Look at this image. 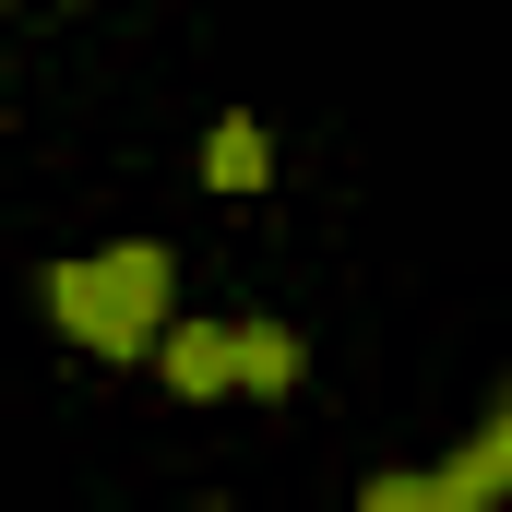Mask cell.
<instances>
[{
    "label": "cell",
    "mask_w": 512,
    "mask_h": 512,
    "mask_svg": "<svg viewBox=\"0 0 512 512\" xmlns=\"http://www.w3.org/2000/svg\"><path fill=\"white\" fill-rule=\"evenodd\" d=\"M108 358H143L155 322H167V251H108Z\"/></svg>",
    "instance_id": "6da1fadb"
},
{
    "label": "cell",
    "mask_w": 512,
    "mask_h": 512,
    "mask_svg": "<svg viewBox=\"0 0 512 512\" xmlns=\"http://www.w3.org/2000/svg\"><path fill=\"white\" fill-rule=\"evenodd\" d=\"M155 370L179 393H227L239 382V334H227V322H167V334H155Z\"/></svg>",
    "instance_id": "7a4b0ae2"
},
{
    "label": "cell",
    "mask_w": 512,
    "mask_h": 512,
    "mask_svg": "<svg viewBox=\"0 0 512 512\" xmlns=\"http://www.w3.org/2000/svg\"><path fill=\"white\" fill-rule=\"evenodd\" d=\"M48 310H60L72 346H108V274H96V262H60V274H48Z\"/></svg>",
    "instance_id": "3957f363"
},
{
    "label": "cell",
    "mask_w": 512,
    "mask_h": 512,
    "mask_svg": "<svg viewBox=\"0 0 512 512\" xmlns=\"http://www.w3.org/2000/svg\"><path fill=\"white\" fill-rule=\"evenodd\" d=\"M203 179H215V191H262V179H274L262 131H251V120H215V143H203Z\"/></svg>",
    "instance_id": "277c9868"
},
{
    "label": "cell",
    "mask_w": 512,
    "mask_h": 512,
    "mask_svg": "<svg viewBox=\"0 0 512 512\" xmlns=\"http://www.w3.org/2000/svg\"><path fill=\"white\" fill-rule=\"evenodd\" d=\"M239 382H251V393H286V382H298V334H274V322H239Z\"/></svg>",
    "instance_id": "5b68a950"
},
{
    "label": "cell",
    "mask_w": 512,
    "mask_h": 512,
    "mask_svg": "<svg viewBox=\"0 0 512 512\" xmlns=\"http://www.w3.org/2000/svg\"><path fill=\"white\" fill-rule=\"evenodd\" d=\"M441 501V489H417V477H382V489H370V512H429Z\"/></svg>",
    "instance_id": "8992f818"
}]
</instances>
